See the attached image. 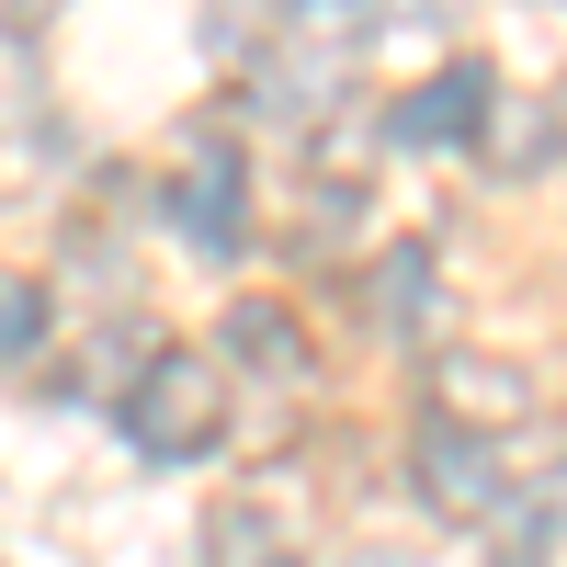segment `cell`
<instances>
[{"label": "cell", "mask_w": 567, "mask_h": 567, "mask_svg": "<svg viewBox=\"0 0 567 567\" xmlns=\"http://www.w3.org/2000/svg\"><path fill=\"white\" fill-rule=\"evenodd\" d=\"M34 341H45V296H34L23 272H0V363H23Z\"/></svg>", "instance_id": "9"}, {"label": "cell", "mask_w": 567, "mask_h": 567, "mask_svg": "<svg viewBox=\"0 0 567 567\" xmlns=\"http://www.w3.org/2000/svg\"><path fill=\"white\" fill-rule=\"evenodd\" d=\"M432 398H443V420H523L534 409V374L511 363V352H443Z\"/></svg>", "instance_id": "4"}, {"label": "cell", "mask_w": 567, "mask_h": 567, "mask_svg": "<svg viewBox=\"0 0 567 567\" xmlns=\"http://www.w3.org/2000/svg\"><path fill=\"white\" fill-rule=\"evenodd\" d=\"M182 216H194V250H239V159H227V136H205L194 148V194H182Z\"/></svg>", "instance_id": "5"}, {"label": "cell", "mask_w": 567, "mask_h": 567, "mask_svg": "<svg viewBox=\"0 0 567 567\" xmlns=\"http://www.w3.org/2000/svg\"><path fill=\"white\" fill-rule=\"evenodd\" d=\"M374 318H386L398 341L432 329V250H386V261H374Z\"/></svg>", "instance_id": "7"}, {"label": "cell", "mask_w": 567, "mask_h": 567, "mask_svg": "<svg viewBox=\"0 0 567 567\" xmlns=\"http://www.w3.org/2000/svg\"><path fill=\"white\" fill-rule=\"evenodd\" d=\"M534 511H545V523H556V534H567V454H556V477H545V488H534Z\"/></svg>", "instance_id": "11"}, {"label": "cell", "mask_w": 567, "mask_h": 567, "mask_svg": "<svg viewBox=\"0 0 567 567\" xmlns=\"http://www.w3.org/2000/svg\"><path fill=\"white\" fill-rule=\"evenodd\" d=\"M488 148V171H534L545 159V114H499V136H477Z\"/></svg>", "instance_id": "10"}, {"label": "cell", "mask_w": 567, "mask_h": 567, "mask_svg": "<svg viewBox=\"0 0 567 567\" xmlns=\"http://www.w3.org/2000/svg\"><path fill=\"white\" fill-rule=\"evenodd\" d=\"M386 125L409 136V148H477V125H488V69H477V58L432 69V80H420V91H409V103H398Z\"/></svg>", "instance_id": "3"}, {"label": "cell", "mask_w": 567, "mask_h": 567, "mask_svg": "<svg viewBox=\"0 0 567 567\" xmlns=\"http://www.w3.org/2000/svg\"><path fill=\"white\" fill-rule=\"evenodd\" d=\"M227 352L250 374H272V386H307V329L284 307H227Z\"/></svg>", "instance_id": "6"}, {"label": "cell", "mask_w": 567, "mask_h": 567, "mask_svg": "<svg viewBox=\"0 0 567 567\" xmlns=\"http://www.w3.org/2000/svg\"><path fill=\"white\" fill-rule=\"evenodd\" d=\"M125 432H136V454H159V465L216 454V432H227L216 363H205V352H148V363H136V386H125Z\"/></svg>", "instance_id": "1"}, {"label": "cell", "mask_w": 567, "mask_h": 567, "mask_svg": "<svg viewBox=\"0 0 567 567\" xmlns=\"http://www.w3.org/2000/svg\"><path fill=\"white\" fill-rule=\"evenodd\" d=\"M556 125H567V80H556Z\"/></svg>", "instance_id": "12"}, {"label": "cell", "mask_w": 567, "mask_h": 567, "mask_svg": "<svg viewBox=\"0 0 567 567\" xmlns=\"http://www.w3.org/2000/svg\"><path fill=\"white\" fill-rule=\"evenodd\" d=\"M420 488H432L443 523H499V465H488V443L465 432V420H432V432H420Z\"/></svg>", "instance_id": "2"}, {"label": "cell", "mask_w": 567, "mask_h": 567, "mask_svg": "<svg viewBox=\"0 0 567 567\" xmlns=\"http://www.w3.org/2000/svg\"><path fill=\"white\" fill-rule=\"evenodd\" d=\"M216 567H307V556H296L284 523H261L250 499H227V511H216Z\"/></svg>", "instance_id": "8"}]
</instances>
